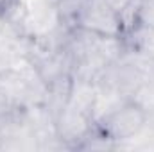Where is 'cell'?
Segmentation results:
<instances>
[{
    "instance_id": "1",
    "label": "cell",
    "mask_w": 154,
    "mask_h": 152,
    "mask_svg": "<svg viewBox=\"0 0 154 152\" xmlns=\"http://www.w3.org/2000/svg\"><path fill=\"white\" fill-rule=\"evenodd\" d=\"M147 120H149L147 111L142 108V104H138L133 99V100H125L122 106L115 108L113 111L106 114L99 123V131L104 140H111V141L129 140L143 129Z\"/></svg>"
}]
</instances>
